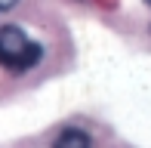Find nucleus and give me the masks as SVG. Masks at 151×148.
Returning <instances> with one entry per match:
<instances>
[{
	"mask_svg": "<svg viewBox=\"0 0 151 148\" xmlns=\"http://www.w3.org/2000/svg\"><path fill=\"white\" fill-rule=\"evenodd\" d=\"M40 59V46L28 40L19 28L12 25H3L0 28V65L9 71H25V68H34Z\"/></svg>",
	"mask_w": 151,
	"mask_h": 148,
	"instance_id": "nucleus-1",
	"label": "nucleus"
},
{
	"mask_svg": "<svg viewBox=\"0 0 151 148\" xmlns=\"http://www.w3.org/2000/svg\"><path fill=\"white\" fill-rule=\"evenodd\" d=\"M52 148H90V136L80 130H65L62 136L56 139V145Z\"/></svg>",
	"mask_w": 151,
	"mask_h": 148,
	"instance_id": "nucleus-2",
	"label": "nucleus"
},
{
	"mask_svg": "<svg viewBox=\"0 0 151 148\" xmlns=\"http://www.w3.org/2000/svg\"><path fill=\"white\" fill-rule=\"evenodd\" d=\"M16 3H19V0H0V12H3V9H12Z\"/></svg>",
	"mask_w": 151,
	"mask_h": 148,
	"instance_id": "nucleus-3",
	"label": "nucleus"
},
{
	"mask_svg": "<svg viewBox=\"0 0 151 148\" xmlns=\"http://www.w3.org/2000/svg\"><path fill=\"white\" fill-rule=\"evenodd\" d=\"M148 3H151V0H148Z\"/></svg>",
	"mask_w": 151,
	"mask_h": 148,
	"instance_id": "nucleus-4",
	"label": "nucleus"
}]
</instances>
